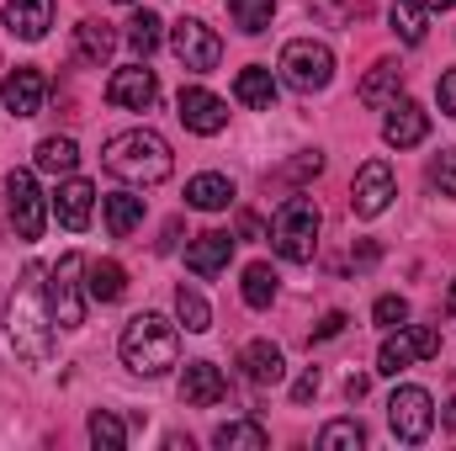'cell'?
<instances>
[{"label": "cell", "instance_id": "cell-1", "mask_svg": "<svg viewBox=\"0 0 456 451\" xmlns=\"http://www.w3.org/2000/svg\"><path fill=\"white\" fill-rule=\"evenodd\" d=\"M43 276H48L43 266H27L21 282L5 298V340L32 366L53 356V308H48V282Z\"/></svg>", "mask_w": 456, "mask_h": 451}, {"label": "cell", "instance_id": "cell-2", "mask_svg": "<svg viewBox=\"0 0 456 451\" xmlns=\"http://www.w3.org/2000/svg\"><path fill=\"white\" fill-rule=\"evenodd\" d=\"M117 350H122V366H127V372H138V377H165V372L181 361V335H175V324H170L165 314H133V319L122 324Z\"/></svg>", "mask_w": 456, "mask_h": 451}, {"label": "cell", "instance_id": "cell-3", "mask_svg": "<svg viewBox=\"0 0 456 451\" xmlns=\"http://www.w3.org/2000/svg\"><path fill=\"white\" fill-rule=\"evenodd\" d=\"M102 165L112 170L117 181H127V186H159L175 170V154H170V144L159 133L133 127V133H117L112 144L102 149Z\"/></svg>", "mask_w": 456, "mask_h": 451}, {"label": "cell", "instance_id": "cell-4", "mask_svg": "<svg viewBox=\"0 0 456 451\" xmlns=\"http://www.w3.org/2000/svg\"><path fill=\"white\" fill-rule=\"evenodd\" d=\"M319 208L308 197H287L276 208V224H271V239H276V255L292 260V266H308L314 250H319Z\"/></svg>", "mask_w": 456, "mask_h": 451}, {"label": "cell", "instance_id": "cell-5", "mask_svg": "<svg viewBox=\"0 0 456 451\" xmlns=\"http://www.w3.org/2000/svg\"><path fill=\"white\" fill-rule=\"evenodd\" d=\"M276 70H281V80H287L292 91L314 96V91H324V86L335 80V53H330L324 43H314V37H297V43L281 48Z\"/></svg>", "mask_w": 456, "mask_h": 451}, {"label": "cell", "instance_id": "cell-6", "mask_svg": "<svg viewBox=\"0 0 456 451\" xmlns=\"http://www.w3.org/2000/svg\"><path fill=\"white\" fill-rule=\"evenodd\" d=\"M80 276H86V260L75 250L59 255V266H48V308H53L59 330H80L86 324V287H80Z\"/></svg>", "mask_w": 456, "mask_h": 451}, {"label": "cell", "instance_id": "cell-7", "mask_svg": "<svg viewBox=\"0 0 456 451\" xmlns=\"http://www.w3.org/2000/svg\"><path fill=\"white\" fill-rule=\"evenodd\" d=\"M387 425H393V436H398L403 447H419V441L436 430V398H430L425 388L403 382V388L387 398Z\"/></svg>", "mask_w": 456, "mask_h": 451}, {"label": "cell", "instance_id": "cell-8", "mask_svg": "<svg viewBox=\"0 0 456 451\" xmlns=\"http://www.w3.org/2000/svg\"><path fill=\"white\" fill-rule=\"evenodd\" d=\"M430 356H441V330H430V324H398V335H387L382 350H377V372L398 377L403 366L430 361Z\"/></svg>", "mask_w": 456, "mask_h": 451}, {"label": "cell", "instance_id": "cell-9", "mask_svg": "<svg viewBox=\"0 0 456 451\" xmlns=\"http://www.w3.org/2000/svg\"><path fill=\"white\" fill-rule=\"evenodd\" d=\"M170 48H175V59H181L191 75H208V70H218V59H224L218 32H213L208 21H197V16H181V21H175Z\"/></svg>", "mask_w": 456, "mask_h": 451}, {"label": "cell", "instance_id": "cell-10", "mask_svg": "<svg viewBox=\"0 0 456 451\" xmlns=\"http://www.w3.org/2000/svg\"><path fill=\"white\" fill-rule=\"evenodd\" d=\"M393 197H398L393 165H387V160H366V165L355 170V186H350V213H355V218H382Z\"/></svg>", "mask_w": 456, "mask_h": 451}, {"label": "cell", "instance_id": "cell-11", "mask_svg": "<svg viewBox=\"0 0 456 451\" xmlns=\"http://www.w3.org/2000/svg\"><path fill=\"white\" fill-rule=\"evenodd\" d=\"M5 202H11V224H16V239H43V192L32 181V170H11L5 176Z\"/></svg>", "mask_w": 456, "mask_h": 451}, {"label": "cell", "instance_id": "cell-12", "mask_svg": "<svg viewBox=\"0 0 456 451\" xmlns=\"http://www.w3.org/2000/svg\"><path fill=\"white\" fill-rule=\"evenodd\" d=\"M107 102L122 107V112H149V107L159 102V80H154V70H149V64H127V70H117L112 80H107Z\"/></svg>", "mask_w": 456, "mask_h": 451}, {"label": "cell", "instance_id": "cell-13", "mask_svg": "<svg viewBox=\"0 0 456 451\" xmlns=\"http://www.w3.org/2000/svg\"><path fill=\"white\" fill-rule=\"evenodd\" d=\"M175 107H181V122H186L191 133H202V138H213V133L228 127V102H218V96L202 91V86H186Z\"/></svg>", "mask_w": 456, "mask_h": 451}, {"label": "cell", "instance_id": "cell-14", "mask_svg": "<svg viewBox=\"0 0 456 451\" xmlns=\"http://www.w3.org/2000/svg\"><path fill=\"white\" fill-rule=\"evenodd\" d=\"M43 96H48V80H43V70H11L5 75V86H0V102H5V112L16 117H37L43 112Z\"/></svg>", "mask_w": 456, "mask_h": 451}, {"label": "cell", "instance_id": "cell-15", "mask_svg": "<svg viewBox=\"0 0 456 451\" xmlns=\"http://www.w3.org/2000/svg\"><path fill=\"white\" fill-rule=\"evenodd\" d=\"M425 133H430V112L419 102H393L382 117V138L393 149H414V144H425Z\"/></svg>", "mask_w": 456, "mask_h": 451}, {"label": "cell", "instance_id": "cell-16", "mask_svg": "<svg viewBox=\"0 0 456 451\" xmlns=\"http://www.w3.org/2000/svg\"><path fill=\"white\" fill-rule=\"evenodd\" d=\"M224 393H228V382L213 361H191V366L181 372V404H186V409H213Z\"/></svg>", "mask_w": 456, "mask_h": 451}, {"label": "cell", "instance_id": "cell-17", "mask_svg": "<svg viewBox=\"0 0 456 451\" xmlns=\"http://www.w3.org/2000/svg\"><path fill=\"white\" fill-rule=\"evenodd\" d=\"M53 27V0H5V32L21 37V43H37L48 37Z\"/></svg>", "mask_w": 456, "mask_h": 451}, {"label": "cell", "instance_id": "cell-18", "mask_svg": "<svg viewBox=\"0 0 456 451\" xmlns=\"http://www.w3.org/2000/svg\"><path fill=\"white\" fill-rule=\"evenodd\" d=\"M91 208H96V186L80 181V176H64V186H59V197H53V218L80 234V228L91 224Z\"/></svg>", "mask_w": 456, "mask_h": 451}, {"label": "cell", "instance_id": "cell-19", "mask_svg": "<svg viewBox=\"0 0 456 451\" xmlns=\"http://www.w3.org/2000/svg\"><path fill=\"white\" fill-rule=\"evenodd\" d=\"M239 366H244V377H249L255 388H276V382L287 377V361H281V350H276L271 340H249V345L239 350Z\"/></svg>", "mask_w": 456, "mask_h": 451}, {"label": "cell", "instance_id": "cell-20", "mask_svg": "<svg viewBox=\"0 0 456 451\" xmlns=\"http://www.w3.org/2000/svg\"><path fill=\"white\" fill-rule=\"evenodd\" d=\"M228 255H233V234H224V228H208V234H197V244H186V266L197 276H218Z\"/></svg>", "mask_w": 456, "mask_h": 451}, {"label": "cell", "instance_id": "cell-21", "mask_svg": "<svg viewBox=\"0 0 456 451\" xmlns=\"http://www.w3.org/2000/svg\"><path fill=\"white\" fill-rule=\"evenodd\" d=\"M398 91H403V70H398L393 59H377V64L366 70V80H361V102H366V107H393Z\"/></svg>", "mask_w": 456, "mask_h": 451}, {"label": "cell", "instance_id": "cell-22", "mask_svg": "<svg viewBox=\"0 0 456 451\" xmlns=\"http://www.w3.org/2000/svg\"><path fill=\"white\" fill-rule=\"evenodd\" d=\"M233 96H239L249 112H271V107H276V75H271L265 64H249V70H239Z\"/></svg>", "mask_w": 456, "mask_h": 451}, {"label": "cell", "instance_id": "cell-23", "mask_svg": "<svg viewBox=\"0 0 456 451\" xmlns=\"http://www.w3.org/2000/svg\"><path fill=\"white\" fill-rule=\"evenodd\" d=\"M186 202H191L197 213H224L228 202H233V181H228V176H218V170L191 176V181H186Z\"/></svg>", "mask_w": 456, "mask_h": 451}, {"label": "cell", "instance_id": "cell-24", "mask_svg": "<svg viewBox=\"0 0 456 451\" xmlns=\"http://www.w3.org/2000/svg\"><path fill=\"white\" fill-rule=\"evenodd\" d=\"M213 447L218 451H265L271 447V436H265L260 420H228V425L213 430Z\"/></svg>", "mask_w": 456, "mask_h": 451}, {"label": "cell", "instance_id": "cell-25", "mask_svg": "<svg viewBox=\"0 0 456 451\" xmlns=\"http://www.w3.org/2000/svg\"><path fill=\"white\" fill-rule=\"evenodd\" d=\"M75 48H80L86 64H107L112 48H117V32L107 21H80V27H75Z\"/></svg>", "mask_w": 456, "mask_h": 451}, {"label": "cell", "instance_id": "cell-26", "mask_svg": "<svg viewBox=\"0 0 456 451\" xmlns=\"http://www.w3.org/2000/svg\"><path fill=\"white\" fill-rule=\"evenodd\" d=\"M32 160H37V170H43V176H75L80 149H75V138H43Z\"/></svg>", "mask_w": 456, "mask_h": 451}, {"label": "cell", "instance_id": "cell-27", "mask_svg": "<svg viewBox=\"0 0 456 451\" xmlns=\"http://www.w3.org/2000/svg\"><path fill=\"white\" fill-rule=\"evenodd\" d=\"M86 292L96 298V303H117L122 292H127V271L117 266V260H96V266H86Z\"/></svg>", "mask_w": 456, "mask_h": 451}, {"label": "cell", "instance_id": "cell-28", "mask_svg": "<svg viewBox=\"0 0 456 451\" xmlns=\"http://www.w3.org/2000/svg\"><path fill=\"white\" fill-rule=\"evenodd\" d=\"M228 16H233V27L244 37H260L271 27V16H276V0H228Z\"/></svg>", "mask_w": 456, "mask_h": 451}, {"label": "cell", "instance_id": "cell-29", "mask_svg": "<svg viewBox=\"0 0 456 451\" xmlns=\"http://www.w3.org/2000/svg\"><path fill=\"white\" fill-rule=\"evenodd\" d=\"M107 228H112L117 239H127L133 228L143 224V197H133V192H117V197H107Z\"/></svg>", "mask_w": 456, "mask_h": 451}, {"label": "cell", "instance_id": "cell-30", "mask_svg": "<svg viewBox=\"0 0 456 451\" xmlns=\"http://www.w3.org/2000/svg\"><path fill=\"white\" fill-rule=\"evenodd\" d=\"M175 319H181L191 335H208V330H213V308H208V298H202L197 287H181V292H175Z\"/></svg>", "mask_w": 456, "mask_h": 451}, {"label": "cell", "instance_id": "cell-31", "mask_svg": "<svg viewBox=\"0 0 456 451\" xmlns=\"http://www.w3.org/2000/svg\"><path fill=\"white\" fill-rule=\"evenodd\" d=\"M387 21L403 43H425V0H393Z\"/></svg>", "mask_w": 456, "mask_h": 451}, {"label": "cell", "instance_id": "cell-32", "mask_svg": "<svg viewBox=\"0 0 456 451\" xmlns=\"http://www.w3.org/2000/svg\"><path fill=\"white\" fill-rule=\"evenodd\" d=\"M244 303H249V308H271V303H276V271H271L265 260H255V266L244 271Z\"/></svg>", "mask_w": 456, "mask_h": 451}, {"label": "cell", "instance_id": "cell-33", "mask_svg": "<svg viewBox=\"0 0 456 451\" xmlns=\"http://www.w3.org/2000/svg\"><path fill=\"white\" fill-rule=\"evenodd\" d=\"M86 430H91V447H102V451H122L127 447V425L117 420L112 409H96Z\"/></svg>", "mask_w": 456, "mask_h": 451}, {"label": "cell", "instance_id": "cell-34", "mask_svg": "<svg viewBox=\"0 0 456 451\" xmlns=\"http://www.w3.org/2000/svg\"><path fill=\"white\" fill-rule=\"evenodd\" d=\"M159 27H165V21H159L154 11H133V21H127V43H133L138 59H149V53L159 48Z\"/></svg>", "mask_w": 456, "mask_h": 451}, {"label": "cell", "instance_id": "cell-35", "mask_svg": "<svg viewBox=\"0 0 456 451\" xmlns=\"http://www.w3.org/2000/svg\"><path fill=\"white\" fill-rule=\"evenodd\" d=\"M361 447H366V430L355 420H330L319 430V451H361Z\"/></svg>", "mask_w": 456, "mask_h": 451}, {"label": "cell", "instance_id": "cell-36", "mask_svg": "<svg viewBox=\"0 0 456 451\" xmlns=\"http://www.w3.org/2000/svg\"><path fill=\"white\" fill-rule=\"evenodd\" d=\"M430 186H436L441 197H456V149H441V154L430 160Z\"/></svg>", "mask_w": 456, "mask_h": 451}, {"label": "cell", "instance_id": "cell-37", "mask_svg": "<svg viewBox=\"0 0 456 451\" xmlns=\"http://www.w3.org/2000/svg\"><path fill=\"white\" fill-rule=\"evenodd\" d=\"M371 319H377L382 330H398V324H409V303H403L398 292H387V298L371 303Z\"/></svg>", "mask_w": 456, "mask_h": 451}, {"label": "cell", "instance_id": "cell-38", "mask_svg": "<svg viewBox=\"0 0 456 451\" xmlns=\"http://www.w3.org/2000/svg\"><path fill=\"white\" fill-rule=\"evenodd\" d=\"M345 324H350V319H345L340 308H335V314H324V319H319V330H314V345H324V340L345 335Z\"/></svg>", "mask_w": 456, "mask_h": 451}, {"label": "cell", "instance_id": "cell-39", "mask_svg": "<svg viewBox=\"0 0 456 451\" xmlns=\"http://www.w3.org/2000/svg\"><path fill=\"white\" fill-rule=\"evenodd\" d=\"M314 393H319V372H314V366H308V372H303V377H297V382H292V398H297V404H308V398H314Z\"/></svg>", "mask_w": 456, "mask_h": 451}, {"label": "cell", "instance_id": "cell-40", "mask_svg": "<svg viewBox=\"0 0 456 451\" xmlns=\"http://www.w3.org/2000/svg\"><path fill=\"white\" fill-rule=\"evenodd\" d=\"M441 112L456 117V70H446V75H441Z\"/></svg>", "mask_w": 456, "mask_h": 451}, {"label": "cell", "instance_id": "cell-41", "mask_svg": "<svg viewBox=\"0 0 456 451\" xmlns=\"http://www.w3.org/2000/svg\"><path fill=\"white\" fill-rule=\"evenodd\" d=\"M345 398L361 404V398H366V377H350V382H345Z\"/></svg>", "mask_w": 456, "mask_h": 451}, {"label": "cell", "instance_id": "cell-42", "mask_svg": "<svg viewBox=\"0 0 456 451\" xmlns=\"http://www.w3.org/2000/svg\"><path fill=\"white\" fill-rule=\"evenodd\" d=\"M239 234H244V239H260V218H255V213H244V218H239Z\"/></svg>", "mask_w": 456, "mask_h": 451}, {"label": "cell", "instance_id": "cell-43", "mask_svg": "<svg viewBox=\"0 0 456 451\" xmlns=\"http://www.w3.org/2000/svg\"><path fill=\"white\" fill-rule=\"evenodd\" d=\"M441 425H446V430H456V398L446 404V409H441Z\"/></svg>", "mask_w": 456, "mask_h": 451}, {"label": "cell", "instance_id": "cell-44", "mask_svg": "<svg viewBox=\"0 0 456 451\" xmlns=\"http://www.w3.org/2000/svg\"><path fill=\"white\" fill-rule=\"evenodd\" d=\"M456 0H425V11H452Z\"/></svg>", "mask_w": 456, "mask_h": 451}, {"label": "cell", "instance_id": "cell-45", "mask_svg": "<svg viewBox=\"0 0 456 451\" xmlns=\"http://www.w3.org/2000/svg\"><path fill=\"white\" fill-rule=\"evenodd\" d=\"M446 314L456 319V282H452V292H446Z\"/></svg>", "mask_w": 456, "mask_h": 451}, {"label": "cell", "instance_id": "cell-46", "mask_svg": "<svg viewBox=\"0 0 456 451\" xmlns=\"http://www.w3.org/2000/svg\"><path fill=\"white\" fill-rule=\"evenodd\" d=\"M117 5H133V0H117Z\"/></svg>", "mask_w": 456, "mask_h": 451}]
</instances>
